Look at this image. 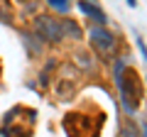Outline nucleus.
<instances>
[{
  "label": "nucleus",
  "instance_id": "1",
  "mask_svg": "<svg viewBox=\"0 0 147 137\" xmlns=\"http://www.w3.org/2000/svg\"><path fill=\"white\" fill-rule=\"evenodd\" d=\"M115 83L118 91H120V103L127 113H135L137 105H140V83H137L135 71L125 66V61L115 64Z\"/></svg>",
  "mask_w": 147,
  "mask_h": 137
},
{
  "label": "nucleus",
  "instance_id": "2",
  "mask_svg": "<svg viewBox=\"0 0 147 137\" xmlns=\"http://www.w3.org/2000/svg\"><path fill=\"white\" fill-rule=\"evenodd\" d=\"M34 32H37V37H39V39L52 42V44L59 42V39H64L61 22L54 20V17H47V15H42V17H37V20H34Z\"/></svg>",
  "mask_w": 147,
  "mask_h": 137
},
{
  "label": "nucleus",
  "instance_id": "3",
  "mask_svg": "<svg viewBox=\"0 0 147 137\" xmlns=\"http://www.w3.org/2000/svg\"><path fill=\"white\" fill-rule=\"evenodd\" d=\"M91 44L98 52H110L115 47V37H113V32L103 30V27H96V30H91Z\"/></svg>",
  "mask_w": 147,
  "mask_h": 137
},
{
  "label": "nucleus",
  "instance_id": "4",
  "mask_svg": "<svg viewBox=\"0 0 147 137\" xmlns=\"http://www.w3.org/2000/svg\"><path fill=\"white\" fill-rule=\"evenodd\" d=\"M79 10H81V12H86V15H91V17H96V20H98L100 25H103V22L108 20L103 10H98L96 5H91V3H86V0H79Z\"/></svg>",
  "mask_w": 147,
  "mask_h": 137
},
{
  "label": "nucleus",
  "instance_id": "5",
  "mask_svg": "<svg viewBox=\"0 0 147 137\" xmlns=\"http://www.w3.org/2000/svg\"><path fill=\"white\" fill-rule=\"evenodd\" d=\"M61 34H69L71 39H81V30L76 22L71 20H61Z\"/></svg>",
  "mask_w": 147,
  "mask_h": 137
},
{
  "label": "nucleus",
  "instance_id": "6",
  "mask_svg": "<svg viewBox=\"0 0 147 137\" xmlns=\"http://www.w3.org/2000/svg\"><path fill=\"white\" fill-rule=\"evenodd\" d=\"M47 3H49V7H54V10H59V12L71 10V3H69V0H47Z\"/></svg>",
  "mask_w": 147,
  "mask_h": 137
},
{
  "label": "nucleus",
  "instance_id": "7",
  "mask_svg": "<svg viewBox=\"0 0 147 137\" xmlns=\"http://www.w3.org/2000/svg\"><path fill=\"white\" fill-rule=\"evenodd\" d=\"M123 137H137V127L132 125L130 120L123 122Z\"/></svg>",
  "mask_w": 147,
  "mask_h": 137
},
{
  "label": "nucleus",
  "instance_id": "8",
  "mask_svg": "<svg viewBox=\"0 0 147 137\" xmlns=\"http://www.w3.org/2000/svg\"><path fill=\"white\" fill-rule=\"evenodd\" d=\"M137 47H140V52H142V59H147V47H145V42H142V37H137Z\"/></svg>",
  "mask_w": 147,
  "mask_h": 137
},
{
  "label": "nucleus",
  "instance_id": "9",
  "mask_svg": "<svg viewBox=\"0 0 147 137\" xmlns=\"http://www.w3.org/2000/svg\"><path fill=\"white\" fill-rule=\"evenodd\" d=\"M142 137H147V118H145V125H142Z\"/></svg>",
  "mask_w": 147,
  "mask_h": 137
},
{
  "label": "nucleus",
  "instance_id": "10",
  "mask_svg": "<svg viewBox=\"0 0 147 137\" xmlns=\"http://www.w3.org/2000/svg\"><path fill=\"white\" fill-rule=\"evenodd\" d=\"M127 5H130V7H135V5H137V0H127Z\"/></svg>",
  "mask_w": 147,
  "mask_h": 137
}]
</instances>
